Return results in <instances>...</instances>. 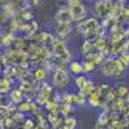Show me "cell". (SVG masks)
<instances>
[{
  "mask_svg": "<svg viewBox=\"0 0 129 129\" xmlns=\"http://www.w3.org/2000/svg\"><path fill=\"white\" fill-rule=\"evenodd\" d=\"M52 83H53V87L59 90L67 88V85L70 84V72L66 69L54 70L52 76Z\"/></svg>",
  "mask_w": 129,
  "mask_h": 129,
  "instance_id": "obj_1",
  "label": "cell"
},
{
  "mask_svg": "<svg viewBox=\"0 0 129 129\" xmlns=\"http://www.w3.org/2000/svg\"><path fill=\"white\" fill-rule=\"evenodd\" d=\"M52 49H53V54L56 58L63 61V62H70V50L66 45L64 40L62 39H54L52 43Z\"/></svg>",
  "mask_w": 129,
  "mask_h": 129,
  "instance_id": "obj_2",
  "label": "cell"
},
{
  "mask_svg": "<svg viewBox=\"0 0 129 129\" xmlns=\"http://www.w3.org/2000/svg\"><path fill=\"white\" fill-rule=\"evenodd\" d=\"M112 3L110 0H95L94 4L92 5V12L94 10L95 18L101 17V18H106L109 14H111L112 10Z\"/></svg>",
  "mask_w": 129,
  "mask_h": 129,
  "instance_id": "obj_3",
  "label": "cell"
},
{
  "mask_svg": "<svg viewBox=\"0 0 129 129\" xmlns=\"http://www.w3.org/2000/svg\"><path fill=\"white\" fill-rule=\"evenodd\" d=\"M54 22H58V23H72L74 22L67 5L58 7L57 12L54 14Z\"/></svg>",
  "mask_w": 129,
  "mask_h": 129,
  "instance_id": "obj_4",
  "label": "cell"
},
{
  "mask_svg": "<svg viewBox=\"0 0 129 129\" xmlns=\"http://www.w3.org/2000/svg\"><path fill=\"white\" fill-rule=\"evenodd\" d=\"M69 9H70L72 21H78V22L85 19V17H87V14H88V8L83 3H79L78 5H74V7H70Z\"/></svg>",
  "mask_w": 129,
  "mask_h": 129,
  "instance_id": "obj_5",
  "label": "cell"
},
{
  "mask_svg": "<svg viewBox=\"0 0 129 129\" xmlns=\"http://www.w3.org/2000/svg\"><path fill=\"white\" fill-rule=\"evenodd\" d=\"M116 70V64H115V58H106L103 62L100 64V71L103 76H114Z\"/></svg>",
  "mask_w": 129,
  "mask_h": 129,
  "instance_id": "obj_6",
  "label": "cell"
},
{
  "mask_svg": "<svg viewBox=\"0 0 129 129\" xmlns=\"http://www.w3.org/2000/svg\"><path fill=\"white\" fill-rule=\"evenodd\" d=\"M53 27H54L57 35H58L62 40L72 32V23H58V22H54Z\"/></svg>",
  "mask_w": 129,
  "mask_h": 129,
  "instance_id": "obj_7",
  "label": "cell"
},
{
  "mask_svg": "<svg viewBox=\"0 0 129 129\" xmlns=\"http://www.w3.org/2000/svg\"><path fill=\"white\" fill-rule=\"evenodd\" d=\"M67 71L75 76H79V75H83L84 74V70H83V63L80 61H70L69 64H67Z\"/></svg>",
  "mask_w": 129,
  "mask_h": 129,
  "instance_id": "obj_8",
  "label": "cell"
},
{
  "mask_svg": "<svg viewBox=\"0 0 129 129\" xmlns=\"http://www.w3.org/2000/svg\"><path fill=\"white\" fill-rule=\"evenodd\" d=\"M87 102L89 103L90 107L97 109V107L102 106V95L98 92H94V93H92V94H89L87 97Z\"/></svg>",
  "mask_w": 129,
  "mask_h": 129,
  "instance_id": "obj_9",
  "label": "cell"
},
{
  "mask_svg": "<svg viewBox=\"0 0 129 129\" xmlns=\"http://www.w3.org/2000/svg\"><path fill=\"white\" fill-rule=\"evenodd\" d=\"M8 98H9V102H12V103H21V101L23 98V94H22V92L14 89L12 92H9Z\"/></svg>",
  "mask_w": 129,
  "mask_h": 129,
  "instance_id": "obj_10",
  "label": "cell"
},
{
  "mask_svg": "<svg viewBox=\"0 0 129 129\" xmlns=\"http://www.w3.org/2000/svg\"><path fill=\"white\" fill-rule=\"evenodd\" d=\"M34 76L38 81H44L48 76V70L44 69V67H38L34 72Z\"/></svg>",
  "mask_w": 129,
  "mask_h": 129,
  "instance_id": "obj_11",
  "label": "cell"
},
{
  "mask_svg": "<svg viewBox=\"0 0 129 129\" xmlns=\"http://www.w3.org/2000/svg\"><path fill=\"white\" fill-rule=\"evenodd\" d=\"M88 78L85 76V75L83 74V75H79V76H76L75 78V85H76V88L79 89V90H81L84 87H85V84L88 83Z\"/></svg>",
  "mask_w": 129,
  "mask_h": 129,
  "instance_id": "obj_12",
  "label": "cell"
},
{
  "mask_svg": "<svg viewBox=\"0 0 129 129\" xmlns=\"http://www.w3.org/2000/svg\"><path fill=\"white\" fill-rule=\"evenodd\" d=\"M85 102H87V97H85L83 93H78V94H74V103L78 105V106H84Z\"/></svg>",
  "mask_w": 129,
  "mask_h": 129,
  "instance_id": "obj_13",
  "label": "cell"
},
{
  "mask_svg": "<svg viewBox=\"0 0 129 129\" xmlns=\"http://www.w3.org/2000/svg\"><path fill=\"white\" fill-rule=\"evenodd\" d=\"M115 90H116L117 95H119L120 98H123V97H126V95L129 94V88L126 87V85H124V84L117 85V88H116Z\"/></svg>",
  "mask_w": 129,
  "mask_h": 129,
  "instance_id": "obj_14",
  "label": "cell"
},
{
  "mask_svg": "<svg viewBox=\"0 0 129 129\" xmlns=\"http://www.w3.org/2000/svg\"><path fill=\"white\" fill-rule=\"evenodd\" d=\"M94 69H95V64H94V63H90V62H88V61H84V62H83L84 74H90Z\"/></svg>",
  "mask_w": 129,
  "mask_h": 129,
  "instance_id": "obj_15",
  "label": "cell"
},
{
  "mask_svg": "<svg viewBox=\"0 0 129 129\" xmlns=\"http://www.w3.org/2000/svg\"><path fill=\"white\" fill-rule=\"evenodd\" d=\"M18 110L21 111V114H25V112L30 111L31 110V103L30 102H21L18 105Z\"/></svg>",
  "mask_w": 129,
  "mask_h": 129,
  "instance_id": "obj_16",
  "label": "cell"
},
{
  "mask_svg": "<svg viewBox=\"0 0 129 129\" xmlns=\"http://www.w3.org/2000/svg\"><path fill=\"white\" fill-rule=\"evenodd\" d=\"M64 124H66L67 128L72 129V128L76 126V119H75V117H72V116H67L66 119H64Z\"/></svg>",
  "mask_w": 129,
  "mask_h": 129,
  "instance_id": "obj_17",
  "label": "cell"
},
{
  "mask_svg": "<svg viewBox=\"0 0 129 129\" xmlns=\"http://www.w3.org/2000/svg\"><path fill=\"white\" fill-rule=\"evenodd\" d=\"M23 129H35V121L31 119H26L23 121Z\"/></svg>",
  "mask_w": 129,
  "mask_h": 129,
  "instance_id": "obj_18",
  "label": "cell"
},
{
  "mask_svg": "<svg viewBox=\"0 0 129 129\" xmlns=\"http://www.w3.org/2000/svg\"><path fill=\"white\" fill-rule=\"evenodd\" d=\"M123 49H124L123 53H126V54H129V40H126L124 44H123Z\"/></svg>",
  "mask_w": 129,
  "mask_h": 129,
  "instance_id": "obj_19",
  "label": "cell"
},
{
  "mask_svg": "<svg viewBox=\"0 0 129 129\" xmlns=\"http://www.w3.org/2000/svg\"><path fill=\"white\" fill-rule=\"evenodd\" d=\"M28 2H30L31 5H38L40 3V0H28Z\"/></svg>",
  "mask_w": 129,
  "mask_h": 129,
  "instance_id": "obj_20",
  "label": "cell"
},
{
  "mask_svg": "<svg viewBox=\"0 0 129 129\" xmlns=\"http://www.w3.org/2000/svg\"><path fill=\"white\" fill-rule=\"evenodd\" d=\"M125 2H128V0H117V3H120V4H123V3H125Z\"/></svg>",
  "mask_w": 129,
  "mask_h": 129,
  "instance_id": "obj_21",
  "label": "cell"
},
{
  "mask_svg": "<svg viewBox=\"0 0 129 129\" xmlns=\"http://www.w3.org/2000/svg\"><path fill=\"white\" fill-rule=\"evenodd\" d=\"M0 129H5V128H4V124H3L2 121H0Z\"/></svg>",
  "mask_w": 129,
  "mask_h": 129,
  "instance_id": "obj_22",
  "label": "cell"
}]
</instances>
